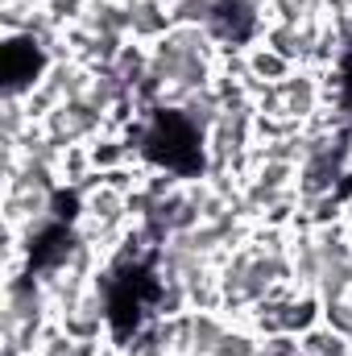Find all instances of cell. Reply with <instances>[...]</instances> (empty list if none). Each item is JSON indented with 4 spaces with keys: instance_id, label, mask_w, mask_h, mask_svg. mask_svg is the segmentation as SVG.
I'll return each instance as SVG.
<instances>
[{
    "instance_id": "cell-1",
    "label": "cell",
    "mask_w": 352,
    "mask_h": 356,
    "mask_svg": "<svg viewBox=\"0 0 352 356\" xmlns=\"http://www.w3.org/2000/svg\"><path fill=\"white\" fill-rule=\"evenodd\" d=\"M303 353L307 356H352V340L344 332H336L332 323L328 327H311L303 336Z\"/></svg>"
}]
</instances>
